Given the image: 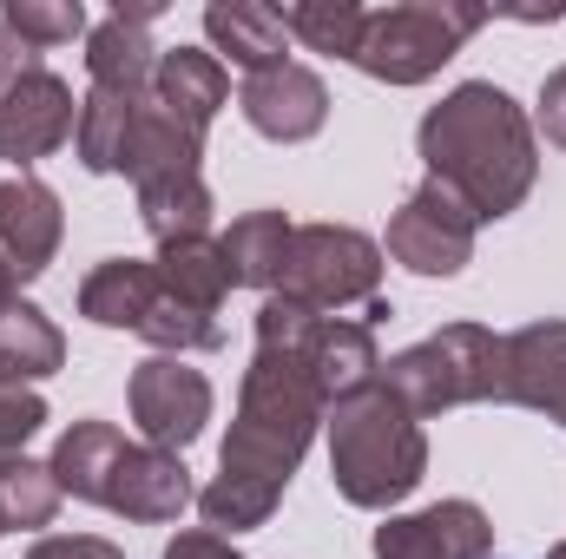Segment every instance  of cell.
I'll use <instances>...</instances> for the list:
<instances>
[{
	"label": "cell",
	"instance_id": "obj_19",
	"mask_svg": "<svg viewBox=\"0 0 566 559\" xmlns=\"http://www.w3.org/2000/svg\"><path fill=\"white\" fill-rule=\"evenodd\" d=\"M198 158H205V139H191L158 99H145V113L126 133L119 171L133 178V191H145V184H165V178H198Z\"/></svg>",
	"mask_w": 566,
	"mask_h": 559
},
{
	"label": "cell",
	"instance_id": "obj_9",
	"mask_svg": "<svg viewBox=\"0 0 566 559\" xmlns=\"http://www.w3.org/2000/svg\"><path fill=\"white\" fill-rule=\"evenodd\" d=\"M474 231L481 224L468 218V204L454 191H441L434 178H422L402 198V211L389 218V257L416 277H461L474 257Z\"/></svg>",
	"mask_w": 566,
	"mask_h": 559
},
{
	"label": "cell",
	"instance_id": "obj_28",
	"mask_svg": "<svg viewBox=\"0 0 566 559\" xmlns=\"http://www.w3.org/2000/svg\"><path fill=\"white\" fill-rule=\"evenodd\" d=\"M46 428V402L33 389H0V461L27 454V441Z\"/></svg>",
	"mask_w": 566,
	"mask_h": 559
},
{
	"label": "cell",
	"instance_id": "obj_21",
	"mask_svg": "<svg viewBox=\"0 0 566 559\" xmlns=\"http://www.w3.org/2000/svg\"><path fill=\"white\" fill-rule=\"evenodd\" d=\"M290 218L283 211H244L224 238H218V251H224V264H231V283L238 289H277V271H283V251H290Z\"/></svg>",
	"mask_w": 566,
	"mask_h": 559
},
{
	"label": "cell",
	"instance_id": "obj_20",
	"mask_svg": "<svg viewBox=\"0 0 566 559\" xmlns=\"http://www.w3.org/2000/svg\"><path fill=\"white\" fill-rule=\"evenodd\" d=\"M66 369V336L40 303H7L0 309V389H33Z\"/></svg>",
	"mask_w": 566,
	"mask_h": 559
},
{
	"label": "cell",
	"instance_id": "obj_31",
	"mask_svg": "<svg viewBox=\"0 0 566 559\" xmlns=\"http://www.w3.org/2000/svg\"><path fill=\"white\" fill-rule=\"evenodd\" d=\"M541 133H547V145L566 151V66H554L541 86Z\"/></svg>",
	"mask_w": 566,
	"mask_h": 559
},
{
	"label": "cell",
	"instance_id": "obj_33",
	"mask_svg": "<svg viewBox=\"0 0 566 559\" xmlns=\"http://www.w3.org/2000/svg\"><path fill=\"white\" fill-rule=\"evenodd\" d=\"M13 296H20V283H13V271H7V264H0V309H7Z\"/></svg>",
	"mask_w": 566,
	"mask_h": 559
},
{
	"label": "cell",
	"instance_id": "obj_11",
	"mask_svg": "<svg viewBox=\"0 0 566 559\" xmlns=\"http://www.w3.org/2000/svg\"><path fill=\"white\" fill-rule=\"evenodd\" d=\"M73 126H80V99H73V86L60 80V73H27L7 99H0V165H40V158H53L60 145L73 139Z\"/></svg>",
	"mask_w": 566,
	"mask_h": 559
},
{
	"label": "cell",
	"instance_id": "obj_7",
	"mask_svg": "<svg viewBox=\"0 0 566 559\" xmlns=\"http://www.w3.org/2000/svg\"><path fill=\"white\" fill-rule=\"evenodd\" d=\"M488 20L494 13L474 7V0H402V7H376L349 66H363L382 86H422Z\"/></svg>",
	"mask_w": 566,
	"mask_h": 559
},
{
	"label": "cell",
	"instance_id": "obj_8",
	"mask_svg": "<svg viewBox=\"0 0 566 559\" xmlns=\"http://www.w3.org/2000/svg\"><path fill=\"white\" fill-rule=\"evenodd\" d=\"M376 283H382V244L376 238H363L349 224H296L271 296L329 316L349 303H376Z\"/></svg>",
	"mask_w": 566,
	"mask_h": 559
},
{
	"label": "cell",
	"instance_id": "obj_30",
	"mask_svg": "<svg viewBox=\"0 0 566 559\" xmlns=\"http://www.w3.org/2000/svg\"><path fill=\"white\" fill-rule=\"evenodd\" d=\"M27 73H40V46H27V40L0 20V99H7Z\"/></svg>",
	"mask_w": 566,
	"mask_h": 559
},
{
	"label": "cell",
	"instance_id": "obj_3",
	"mask_svg": "<svg viewBox=\"0 0 566 559\" xmlns=\"http://www.w3.org/2000/svg\"><path fill=\"white\" fill-rule=\"evenodd\" d=\"M60 474V494L73 500H93L106 514H126L139 527H165L191 507V474L178 454L165 447H145L126 441L113 421H73L60 441H53V461Z\"/></svg>",
	"mask_w": 566,
	"mask_h": 559
},
{
	"label": "cell",
	"instance_id": "obj_26",
	"mask_svg": "<svg viewBox=\"0 0 566 559\" xmlns=\"http://www.w3.org/2000/svg\"><path fill=\"white\" fill-rule=\"evenodd\" d=\"M283 27H290V40H303L310 53L356 60L363 27H369V7H356V0H296V7H283Z\"/></svg>",
	"mask_w": 566,
	"mask_h": 559
},
{
	"label": "cell",
	"instance_id": "obj_5",
	"mask_svg": "<svg viewBox=\"0 0 566 559\" xmlns=\"http://www.w3.org/2000/svg\"><path fill=\"white\" fill-rule=\"evenodd\" d=\"M501 376H507V336H494L481 323H448L428 342L376 369V382L416 421L468 409V402H501Z\"/></svg>",
	"mask_w": 566,
	"mask_h": 559
},
{
	"label": "cell",
	"instance_id": "obj_18",
	"mask_svg": "<svg viewBox=\"0 0 566 559\" xmlns=\"http://www.w3.org/2000/svg\"><path fill=\"white\" fill-rule=\"evenodd\" d=\"M205 33L218 53H231L251 73H271L290 60V27H283V7H264V0H211L205 7Z\"/></svg>",
	"mask_w": 566,
	"mask_h": 559
},
{
	"label": "cell",
	"instance_id": "obj_16",
	"mask_svg": "<svg viewBox=\"0 0 566 559\" xmlns=\"http://www.w3.org/2000/svg\"><path fill=\"white\" fill-rule=\"evenodd\" d=\"M151 20H158V7H113L86 33V80L93 86H106V93H151V73H158Z\"/></svg>",
	"mask_w": 566,
	"mask_h": 559
},
{
	"label": "cell",
	"instance_id": "obj_12",
	"mask_svg": "<svg viewBox=\"0 0 566 559\" xmlns=\"http://www.w3.org/2000/svg\"><path fill=\"white\" fill-rule=\"evenodd\" d=\"M494 520L474 500H434L422 514H396L376 527V559H488Z\"/></svg>",
	"mask_w": 566,
	"mask_h": 559
},
{
	"label": "cell",
	"instance_id": "obj_1",
	"mask_svg": "<svg viewBox=\"0 0 566 559\" xmlns=\"http://www.w3.org/2000/svg\"><path fill=\"white\" fill-rule=\"evenodd\" d=\"M323 421H329V402H323L310 362L296 356V342H283L277 329L258 323V356H251L244 389H238V421L224 434L218 481L198 494L205 527L224 540L264 527Z\"/></svg>",
	"mask_w": 566,
	"mask_h": 559
},
{
	"label": "cell",
	"instance_id": "obj_29",
	"mask_svg": "<svg viewBox=\"0 0 566 559\" xmlns=\"http://www.w3.org/2000/svg\"><path fill=\"white\" fill-rule=\"evenodd\" d=\"M27 559H126V553L113 540H99V534H46Z\"/></svg>",
	"mask_w": 566,
	"mask_h": 559
},
{
	"label": "cell",
	"instance_id": "obj_15",
	"mask_svg": "<svg viewBox=\"0 0 566 559\" xmlns=\"http://www.w3.org/2000/svg\"><path fill=\"white\" fill-rule=\"evenodd\" d=\"M501 402L534 409L566 428V323H527L507 336V376Z\"/></svg>",
	"mask_w": 566,
	"mask_h": 559
},
{
	"label": "cell",
	"instance_id": "obj_10",
	"mask_svg": "<svg viewBox=\"0 0 566 559\" xmlns=\"http://www.w3.org/2000/svg\"><path fill=\"white\" fill-rule=\"evenodd\" d=\"M126 402H133V421H139L145 447L185 454L205 434V421H211V382L198 369H185L178 356H151V362L133 369Z\"/></svg>",
	"mask_w": 566,
	"mask_h": 559
},
{
	"label": "cell",
	"instance_id": "obj_24",
	"mask_svg": "<svg viewBox=\"0 0 566 559\" xmlns=\"http://www.w3.org/2000/svg\"><path fill=\"white\" fill-rule=\"evenodd\" d=\"M60 500H66V494H60V474H53L46 461H27V454L0 461V534L53 527Z\"/></svg>",
	"mask_w": 566,
	"mask_h": 559
},
{
	"label": "cell",
	"instance_id": "obj_25",
	"mask_svg": "<svg viewBox=\"0 0 566 559\" xmlns=\"http://www.w3.org/2000/svg\"><path fill=\"white\" fill-rule=\"evenodd\" d=\"M139 224L158 244H178V238H211V191H205V171L198 178H165V184H145L139 191Z\"/></svg>",
	"mask_w": 566,
	"mask_h": 559
},
{
	"label": "cell",
	"instance_id": "obj_22",
	"mask_svg": "<svg viewBox=\"0 0 566 559\" xmlns=\"http://www.w3.org/2000/svg\"><path fill=\"white\" fill-rule=\"evenodd\" d=\"M151 93H106V86H86L80 99V126H73V151L86 171H119V151H126V133L145 113Z\"/></svg>",
	"mask_w": 566,
	"mask_h": 559
},
{
	"label": "cell",
	"instance_id": "obj_32",
	"mask_svg": "<svg viewBox=\"0 0 566 559\" xmlns=\"http://www.w3.org/2000/svg\"><path fill=\"white\" fill-rule=\"evenodd\" d=\"M165 559H244L224 534H211V527H191V534H178L171 547H165Z\"/></svg>",
	"mask_w": 566,
	"mask_h": 559
},
{
	"label": "cell",
	"instance_id": "obj_34",
	"mask_svg": "<svg viewBox=\"0 0 566 559\" xmlns=\"http://www.w3.org/2000/svg\"><path fill=\"white\" fill-rule=\"evenodd\" d=\"M547 559H566V540H560V547H554V553H547Z\"/></svg>",
	"mask_w": 566,
	"mask_h": 559
},
{
	"label": "cell",
	"instance_id": "obj_17",
	"mask_svg": "<svg viewBox=\"0 0 566 559\" xmlns=\"http://www.w3.org/2000/svg\"><path fill=\"white\" fill-rule=\"evenodd\" d=\"M151 99H158L191 139H205L211 119H218L224 99H231L224 60L205 53V46H165V53H158V73H151Z\"/></svg>",
	"mask_w": 566,
	"mask_h": 559
},
{
	"label": "cell",
	"instance_id": "obj_4",
	"mask_svg": "<svg viewBox=\"0 0 566 559\" xmlns=\"http://www.w3.org/2000/svg\"><path fill=\"white\" fill-rule=\"evenodd\" d=\"M428 474V434L382 382L329 409V481L349 507L389 514Z\"/></svg>",
	"mask_w": 566,
	"mask_h": 559
},
{
	"label": "cell",
	"instance_id": "obj_23",
	"mask_svg": "<svg viewBox=\"0 0 566 559\" xmlns=\"http://www.w3.org/2000/svg\"><path fill=\"white\" fill-rule=\"evenodd\" d=\"M165 283L185 296V303H198V309H224V296L238 289L231 283V264H224V251H218V238H178V244H158V257H151Z\"/></svg>",
	"mask_w": 566,
	"mask_h": 559
},
{
	"label": "cell",
	"instance_id": "obj_13",
	"mask_svg": "<svg viewBox=\"0 0 566 559\" xmlns=\"http://www.w3.org/2000/svg\"><path fill=\"white\" fill-rule=\"evenodd\" d=\"M238 106H244V119H251L264 139L303 145V139H316L323 119H329V86H323L310 66L283 60V66H271V73H251V80H244Z\"/></svg>",
	"mask_w": 566,
	"mask_h": 559
},
{
	"label": "cell",
	"instance_id": "obj_27",
	"mask_svg": "<svg viewBox=\"0 0 566 559\" xmlns=\"http://www.w3.org/2000/svg\"><path fill=\"white\" fill-rule=\"evenodd\" d=\"M0 20L27 40V46H66L86 33V7L80 0H0Z\"/></svg>",
	"mask_w": 566,
	"mask_h": 559
},
{
	"label": "cell",
	"instance_id": "obj_6",
	"mask_svg": "<svg viewBox=\"0 0 566 559\" xmlns=\"http://www.w3.org/2000/svg\"><path fill=\"white\" fill-rule=\"evenodd\" d=\"M80 316L99 323V329H126V336H145L151 349L165 356H185V349H218L224 342V323L198 303H185L158 264L145 257H106L93 264L86 283H80Z\"/></svg>",
	"mask_w": 566,
	"mask_h": 559
},
{
	"label": "cell",
	"instance_id": "obj_2",
	"mask_svg": "<svg viewBox=\"0 0 566 559\" xmlns=\"http://www.w3.org/2000/svg\"><path fill=\"white\" fill-rule=\"evenodd\" d=\"M416 145H422L428 178L454 191L474 224H501L507 211H521L541 178L534 119L494 80H468L441 106H428Z\"/></svg>",
	"mask_w": 566,
	"mask_h": 559
},
{
	"label": "cell",
	"instance_id": "obj_14",
	"mask_svg": "<svg viewBox=\"0 0 566 559\" xmlns=\"http://www.w3.org/2000/svg\"><path fill=\"white\" fill-rule=\"evenodd\" d=\"M60 238H66V218H60V198L40 184V178H7L0 184V264L13 271V283L46 277V264L60 257Z\"/></svg>",
	"mask_w": 566,
	"mask_h": 559
},
{
	"label": "cell",
	"instance_id": "obj_35",
	"mask_svg": "<svg viewBox=\"0 0 566 559\" xmlns=\"http://www.w3.org/2000/svg\"><path fill=\"white\" fill-rule=\"evenodd\" d=\"M488 559H494V553H488Z\"/></svg>",
	"mask_w": 566,
	"mask_h": 559
}]
</instances>
